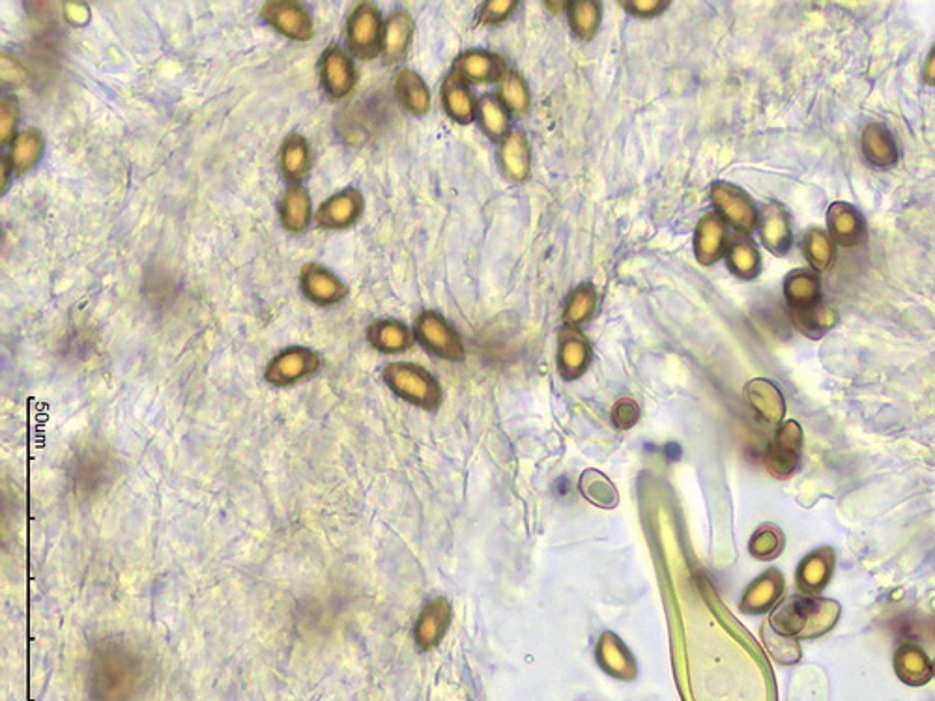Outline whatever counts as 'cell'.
<instances>
[{"instance_id": "obj_17", "label": "cell", "mask_w": 935, "mask_h": 701, "mask_svg": "<svg viewBox=\"0 0 935 701\" xmlns=\"http://www.w3.org/2000/svg\"><path fill=\"white\" fill-rule=\"evenodd\" d=\"M498 159L509 180L524 182L532 171V150L526 133L520 129H513L500 143Z\"/></svg>"}, {"instance_id": "obj_45", "label": "cell", "mask_w": 935, "mask_h": 701, "mask_svg": "<svg viewBox=\"0 0 935 701\" xmlns=\"http://www.w3.org/2000/svg\"><path fill=\"white\" fill-rule=\"evenodd\" d=\"M922 79L924 83L928 86H935V42L926 57V62H924V68H922Z\"/></svg>"}, {"instance_id": "obj_35", "label": "cell", "mask_w": 935, "mask_h": 701, "mask_svg": "<svg viewBox=\"0 0 935 701\" xmlns=\"http://www.w3.org/2000/svg\"><path fill=\"white\" fill-rule=\"evenodd\" d=\"M111 477V462L103 460L100 455L90 453L81 457L75 464L73 481L81 488V492H96L98 488L107 483Z\"/></svg>"}, {"instance_id": "obj_28", "label": "cell", "mask_w": 935, "mask_h": 701, "mask_svg": "<svg viewBox=\"0 0 935 701\" xmlns=\"http://www.w3.org/2000/svg\"><path fill=\"white\" fill-rule=\"evenodd\" d=\"M44 154V137L38 129H23L10 144V167L15 174H25L38 165Z\"/></svg>"}, {"instance_id": "obj_9", "label": "cell", "mask_w": 935, "mask_h": 701, "mask_svg": "<svg viewBox=\"0 0 935 701\" xmlns=\"http://www.w3.org/2000/svg\"><path fill=\"white\" fill-rule=\"evenodd\" d=\"M416 335L419 341L425 344L440 358L461 359L462 344L457 331L447 324L444 316L434 311H423L416 320Z\"/></svg>"}, {"instance_id": "obj_34", "label": "cell", "mask_w": 935, "mask_h": 701, "mask_svg": "<svg viewBox=\"0 0 935 701\" xmlns=\"http://www.w3.org/2000/svg\"><path fill=\"white\" fill-rule=\"evenodd\" d=\"M498 98L504 101L509 113L517 116L528 115L532 105L530 88L526 85L524 77L513 70H507L504 77L498 81Z\"/></svg>"}, {"instance_id": "obj_1", "label": "cell", "mask_w": 935, "mask_h": 701, "mask_svg": "<svg viewBox=\"0 0 935 701\" xmlns=\"http://www.w3.org/2000/svg\"><path fill=\"white\" fill-rule=\"evenodd\" d=\"M150 670L143 653L122 640H103L88 664L90 701H137L148 685Z\"/></svg>"}, {"instance_id": "obj_40", "label": "cell", "mask_w": 935, "mask_h": 701, "mask_svg": "<svg viewBox=\"0 0 935 701\" xmlns=\"http://www.w3.org/2000/svg\"><path fill=\"white\" fill-rule=\"evenodd\" d=\"M517 8V0H489V2H485L481 6V10L477 12V17H479L481 25L494 27V25L504 23L505 19H509L511 15L515 14Z\"/></svg>"}, {"instance_id": "obj_29", "label": "cell", "mask_w": 935, "mask_h": 701, "mask_svg": "<svg viewBox=\"0 0 935 701\" xmlns=\"http://www.w3.org/2000/svg\"><path fill=\"white\" fill-rule=\"evenodd\" d=\"M477 120L492 141H504L511 133V113L498 94H487L477 101Z\"/></svg>"}, {"instance_id": "obj_43", "label": "cell", "mask_w": 935, "mask_h": 701, "mask_svg": "<svg viewBox=\"0 0 935 701\" xmlns=\"http://www.w3.org/2000/svg\"><path fill=\"white\" fill-rule=\"evenodd\" d=\"M64 12H66V19H68L72 25H77V27L85 25V23H88V19H90V10H88L87 4H83V2H70V4H66Z\"/></svg>"}, {"instance_id": "obj_23", "label": "cell", "mask_w": 935, "mask_h": 701, "mask_svg": "<svg viewBox=\"0 0 935 701\" xmlns=\"http://www.w3.org/2000/svg\"><path fill=\"white\" fill-rule=\"evenodd\" d=\"M313 202L309 191L303 186L288 187L279 202V219L281 225L290 234H302L311 223V210Z\"/></svg>"}, {"instance_id": "obj_12", "label": "cell", "mask_w": 935, "mask_h": 701, "mask_svg": "<svg viewBox=\"0 0 935 701\" xmlns=\"http://www.w3.org/2000/svg\"><path fill=\"white\" fill-rule=\"evenodd\" d=\"M300 287L303 296L317 305H335L348 296V287L345 283L320 264H305L300 273Z\"/></svg>"}, {"instance_id": "obj_37", "label": "cell", "mask_w": 935, "mask_h": 701, "mask_svg": "<svg viewBox=\"0 0 935 701\" xmlns=\"http://www.w3.org/2000/svg\"><path fill=\"white\" fill-rule=\"evenodd\" d=\"M595 305H597V292H595V288L591 287L590 283H584V285L576 287L571 292L567 305H565V311H563L565 326L578 328L580 324L588 322L591 315H593V311H595Z\"/></svg>"}, {"instance_id": "obj_47", "label": "cell", "mask_w": 935, "mask_h": 701, "mask_svg": "<svg viewBox=\"0 0 935 701\" xmlns=\"http://www.w3.org/2000/svg\"><path fill=\"white\" fill-rule=\"evenodd\" d=\"M8 167H10V161H8V158H2V187H0L2 193L6 191V186H8V174H6Z\"/></svg>"}, {"instance_id": "obj_2", "label": "cell", "mask_w": 935, "mask_h": 701, "mask_svg": "<svg viewBox=\"0 0 935 701\" xmlns=\"http://www.w3.org/2000/svg\"><path fill=\"white\" fill-rule=\"evenodd\" d=\"M836 616L838 606L835 602L801 597L782 606L773 625L784 634H801L812 638L831 629L835 625Z\"/></svg>"}, {"instance_id": "obj_10", "label": "cell", "mask_w": 935, "mask_h": 701, "mask_svg": "<svg viewBox=\"0 0 935 701\" xmlns=\"http://www.w3.org/2000/svg\"><path fill=\"white\" fill-rule=\"evenodd\" d=\"M365 208V201L358 189H345L335 193L328 201L322 202L315 214L318 227L328 230H341L352 227Z\"/></svg>"}, {"instance_id": "obj_3", "label": "cell", "mask_w": 935, "mask_h": 701, "mask_svg": "<svg viewBox=\"0 0 935 701\" xmlns=\"http://www.w3.org/2000/svg\"><path fill=\"white\" fill-rule=\"evenodd\" d=\"M709 199L715 206V214L719 215L724 223H728L735 232L750 236L758 229L760 210L750 199L745 189L734 186L730 182H715L709 189Z\"/></svg>"}, {"instance_id": "obj_31", "label": "cell", "mask_w": 935, "mask_h": 701, "mask_svg": "<svg viewBox=\"0 0 935 701\" xmlns=\"http://www.w3.org/2000/svg\"><path fill=\"white\" fill-rule=\"evenodd\" d=\"M569 27L578 40L590 42L595 38L603 21V8L597 0H575L567 8Z\"/></svg>"}, {"instance_id": "obj_39", "label": "cell", "mask_w": 935, "mask_h": 701, "mask_svg": "<svg viewBox=\"0 0 935 701\" xmlns=\"http://www.w3.org/2000/svg\"><path fill=\"white\" fill-rule=\"evenodd\" d=\"M21 116V105L14 96L4 98L0 103V143L12 144L17 137V124Z\"/></svg>"}, {"instance_id": "obj_16", "label": "cell", "mask_w": 935, "mask_h": 701, "mask_svg": "<svg viewBox=\"0 0 935 701\" xmlns=\"http://www.w3.org/2000/svg\"><path fill=\"white\" fill-rule=\"evenodd\" d=\"M416 23L406 10H395L384 21L382 32V58L386 64L401 62L414 40Z\"/></svg>"}, {"instance_id": "obj_42", "label": "cell", "mask_w": 935, "mask_h": 701, "mask_svg": "<svg viewBox=\"0 0 935 701\" xmlns=\"http://www.w3.org/2000/svg\"><path fill=\"white\" fill-rule=\"evenodd\" d=\"M894 630L906 640H919L924 632V621L904 614L894 621Z\"/></svg>"}, {"instance_id": "obj_49", "label": "cell", "mask_w": 935, "mask_h": 701, "mask_svg": "<svg viewBox=\"0 0 935 701\" xmlns=\"http://www.w3.org/2000/svg\"><path fill=\"white\" fill-rule=\"evenodd\" d=\"M934 634H935V623H934Z\"/></svg>"}, {"instance_id": "obj_18", "label": "cell", "mask_w": 935, "mask_h": 701, "mask_svg": "<svg viewBox=\"0 0 935 701\" xmlns=\"http://www.w3.org/2000/svg\"><path fill=\"white\" fill-rule=\"evenodd\" d=\"M442 103L447 116L457 124H470L477 120V101L459 73L451 72L444 79Z\"/></svg>"}, {"instance_id": "obj_25", "label": "cell", "mask_w": 935, "mask_h": 701, "mask_svg": "<svg viewBox=\"0 0 935 701\" xmlns=\"http://www.w3.org/2000/svg\"><path fill=\"white\" fill-rule=\"evenodd\" d=\"M590 344L575 326H565L560 335V369L565 376L575 378L588 367Z\"/></svg>"}, {"instance_id": "obj_15", "label": "cell", "mask_w": 935, "mask_h": 701, "mask_svg": "<svg viewBox=\"0 0 935 701\" xmlns=\"http://www.w3.org/2000/svg\"><path fill=\"white\" fill-rule=\"evenodd\" d=\"M827 227L831 240L842 247H857L866 238L863 215L846 202H833L829 206Z\"/></svg>"}, {"instance_id": "obj_14", "label": "cell", "mask_w": 935, "mask_h": 701, "mask_svg": "<svg viewBox=\"0 0 935 701\" xmlns=\"http://www.w3.org/2000/svg\"><path fill=\"white\" fill-rule=\"evenodd\" d=\"M453 72L459 73L468 85H487L498 83L507 68L504 58L490 51H466L453 62Z\"/></svg>"}, {"instance_id": "obj_41", "label": "cell", "mask_w": 935, "mask_h": 701, "mask_svg": "<svg viewBox=\"0 0 935 701\" xmlns=\"http://www.w3.org/2000/svg\"><path fill=\"white\" fill-rule=\"evenodd\" d=\"M621 6L634 17L651 19V17L664 14L670 4L664 0H629V2H621Z\"/></svg>"}, {"instance_id": "obj_19", "label": "cell", "mask_w": 935, "mask_h": 701, "mask_svg": "<svg viewBox=\"0 0 935 701\" xmlns=\"http://www.w3.org/2000/svg\"><path fill=\"white\" fill-rule=\"evenodd\" d=\"M726 262L728 268L732 270L735 277L743 281H752L762 272V255L756 242L747 236L735 232L734 236L728 240L726 247Z\"/></svg>"}, {"instance_id": "obj_38", "label": "cell", "mask_w": 935, "mask_h": 701, "mask_svg": "<svg viewBox=\"0 0 935 701\" xmlns=\"http://www.w3.org/2000/svg\"><path fill=\"white\" fill-rule=\"evenodd\" d=\"M831 565H833V558L821 556V552L812 554L799 569V584L805 587L808 593L820 591L831 574Z\"/></svg>"}, {"instance_id": "obj_24", "label": "cell", "mask_w": 935, "mask_h": 701, "mask_svg": "<svg viewBox=\"0 0 935 701\" xmlns=\"http://www.w3.org/2000/svg\"><path fill=\"white\" fill-rule=\"evenodd\" d=\"M793 326L810 339H820L838 324V311L833 305L818 301L803 309H790Z\"/></svg>"}, {"instance_id": "obj_26", "label": "cell", "mask_w": 935, "mask_h": 701, "mask_svg": "<svg viewBox=\"0 0 935 701\" xmlns=\"http://www.w3.org/2000/svg\"><path fill=\"white\" fill-rule=\"evenodd\" d=\"M894 668L904 683L915 687L926 685L934 675V666L915 644H904L896 651Z\"/></svg>"}, {"instance_id": "obj_5", "label": "cell", "mask_w": 935, "mask_h": 701, "mask_svg": "<svg viewBox=\"0 0 935 701\" xmlns=\"http://www.w3.org/2000/svg\"><path fill=\"white\" fill-rule=\"evenodd\" d=\"M384 380L399 397L425 408H434L440 402V387L429 372L410 363H393L386 367Z\"/></svg>"}, {"instance_id": "obj_27", "label": "cell", "mask_w": 935, "mask_h": 701, "mask_svg": "<svg viewBox=\"0 0 935 701\" xmlns=\"http://www.w3.org/2000/svg\"><path fill=\"white\" fill-rule=\"evenodd\" d=\"M367 339L376 350L397 354L408 350L414 343V333L397 320H376L367 331Z\"/></svg>"}, {"instance_id": "obj_30", "label": "cell", "mask_w": 935, "mask_h": 701, "mask_svg": "<svg viewBox=\"0 0 935 701\" xmlns=\"http://www.w3.org/2000/svg\"><path fill=\"white\" fill-rule=\"evenodd\" d=\"M821 283L816 272L795 270L784 281V296L790 309H803L820 301Z\"/></svg>"}, {"instance_id": "obj_8", "label": "cell", "mask_w": 935, "mask_h": 701, "mask_svg": "<svg viewBox=\"0 0 935 701\" xmlns=\"http://www.w3.org/2000/svg\"><path fill=\"white\" fill-rule=\"evenodd\" d=\"M320 79L331 100H343L356 85V66L339 45H330L320 62Z\"/></svg>"}, {"instance_id": "obj_20", "label": "cell", "mask_w": 935, "mask_h": 701, "mask_svg": "<svg viewBox=\"0 0 935 701\" xmlns=\"http://www.w3.org/2000/svg\"><path fill=\"white\" fill-rule=\"evenodd\" d=\"M281 174L290 184H298L307 178L311 171V148L307 139L300 133H290L281 144L279 152Z\"/></svg>"}, {"instance_id": "obj_7", "label": "cell", "mask_w": 935, "mask_h": 701, "mask_svg": "<svg viewBox=\"0 0 935 701\" xmlns=\"http://www.w3.org/2000/svg\"><path fill=\"white\" fill-rule=\"evenodd\" d=\"M318 369H320V358L313 350L303 348V346H292V348L283 350L281 354H277L270 361L266 369V380L272 386H292L296 382L309 378Z\"/></svg>"}, {"instance_id": "obj_4", "label": "cell", "mask_w": 935, "mask_h": 701, "mask_svg": "<svg viewBox=\"0 0 935 701\" xmlns=\"http://www.w3.org/2000/svg\"><path fill=\"white\" fill-rule=\"evenodd\" d=\"M384 21L373 2H360L346 23V42L352 55L360 60H374L382 55Z\"/></svg>"}, {"instance_id": "obj_46", "label": "cell", "mask_w": 935, "mask_h": 701, "mask_svg": "<svg viewBox=\"0 0 935 701\" xmlns=\"http://www.w3.org/2000/svg\"><path fill=\"white\" fill-rule=\"evenodd\" d=\"M545 6H547V10L552 12V15H558L561 14V12H567L569 2H547Z\"/></svg>"}, {"instance_id": "obj_11", "label": "cell", "mask_w": 935, "mask_h": 701, "mask_svg": "<svg viewBox=\"0 0 935 701\" xmlns=\"http://www.w3.org/2000/svg\"><path fill=\"white\" fill-rule=\"evenodd\" d=\"M760 240L773 255H786L793 242L792 217L778 202H767L758 217Z\"/></svg>"}, {"instance_id": "obj_36", "label": "cell", "mask_w": 935, "mask_h": 701, "mask_svg": "<svg viewBox=\"0 0 935 701\" xmlns=\"http://www.w3.org/2000/svg\"><path fill=\"white\" fill-rule=\"evenodd\" d=\"M805 257L814 272H827L835 260V245L831 236L821 229H810L806 232Z\"/></svg>"}, {"instance_id": "obj_13", "label": "cell", "mask_w": 935, "mask_h": 701, "mask_svg": "<svg viewBox=\"0 0 935 701\" xmlns=\"http://www.w3.org/2000/svg\"><path fill=\"white\" fill-rule=\"evenodd\" d=\"M728 240L726 223L719 215L713 212L702 215L694 230V257L702 266H713L726 255Z\"/></svg>"}, {"instance_id": "obj_22", "label": "cell", "mask_w": 935, "mask_h": 701, "mask_svg": "<svg viewBox=\"0 0 935 701\" xmlns=\"http://www.w3.org/2000/svg\"><path fill=\"white\" fill-rule=\"evenodd\" d=\"M395 96L410 115L423 116L431 111V92L419 73L404 68L395 77Z\"/></svg>"}, {"instance_id": "obj_21", "label": "cell", "mask_w": 935, "mask_h": 701, "mask_svg": "<svg viewBox=\"0 0 935 701\" xmlns=\"http://www.w3.org/2000/svg\"><path fill=\"white\" fill-rule=\"evenodd\" d=\"M861 150L866 161L878 169L898 163V148L889 129L881 124H868L861 135Z\"/></svg>"}, {"instance_id": "obj_33", "label": "cell", "mask_w": 935, "mask_h": 701, "mask_svg": "<svg viewBox=\"0 0 935 701\" xmlns=\"http://www.w3.org/2000/svg\"><path fill=\"white\" fill-rule=\"evenodd\" d=\"M748 402L758 414L771 423H777L784 415V399L777 386L767 380H752L747 386Z\"/></svg>"}, {"instance_id": "obj_32", "label": "cell", "mask_w": 935, "mask_h": 701, "mask_svg": "<svg viewBox=\"0 0 935 701\" xmlns=\"http://www.w3.org/2000/svg\"><path fill=\"white\" fill-rule=\"evenodd\" d=\"M801 444H803L801 427L795 421L786 423L782 429L778 430L777 440L771 447V457L775 460L773 468H780L782 473L793 472L799 460Z\"/></svg>"}, {"instance_id": "obj_44", "label": "cell", "mask_w": 935, "mask_h": 701, "mask_svg": "<svg viewBox=\"0 0 935 701\" xmlns=\"http://www.w3.org/2000/svg\"><path fill=\"white\" fill-rule=\"evenodd\" d=\"M614 417H616L618 425H621V427H629V425H633L634 421H636V417H638V408H636V404L631 401L618 402V406H616V410H614Z\"/></svg>"}, {"instance_id": "obj_6", "label": "cell", "mask_w": 935, "mask_h": 701, "mask_svg": "<svg viewBox=\"0 0 935 701\" xmlns=\"http://www.w3.org/2000/svg\"><path fill=\"white\" fill-rule=\"evenodd\" d=\"M262 19L294 42H309L315 36V23L309 10L298 0H268L262 10Z\"/></svg>"}, {"instance_id": "obj_48", "label": "cell", "mask_w": 935, "mask_h": 701, "mask_svg": "<svg viewBox=\"0 0 935 701\" xmlns=\"http://www.w3.org/2000/svg\"><path fill=\"white\" fill-rule=\"evenodd\" d=\"M932 666H934V675H935V662H934V664H932Z\"/></svg>"}]
</instances>
